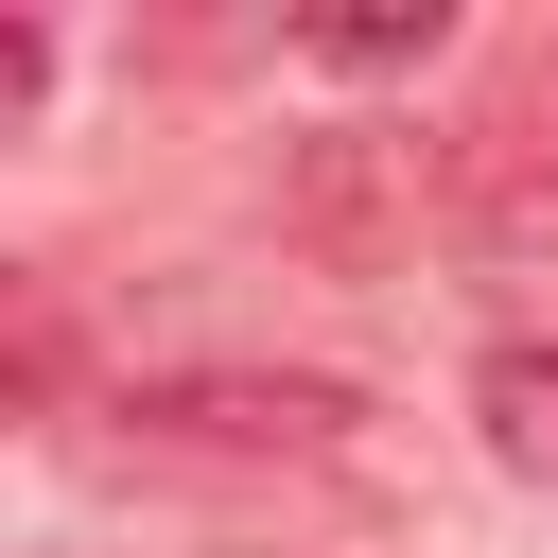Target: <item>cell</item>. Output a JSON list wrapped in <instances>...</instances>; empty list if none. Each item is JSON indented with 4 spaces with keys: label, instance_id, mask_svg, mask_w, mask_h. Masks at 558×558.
I'll use <instances>...</instances> for the list:
<instances>
[{
    "label": "cell",
    "instance_id": "cell-3",
    "mask_svg": "<svg viewBox=\"0 0 558 558\" xmlns=\"http://www.w3.org/2000/svg\"><path fill=\"white\" fill-rule=\"evenodd\" d=\"M436 52V0H349V17H314V70H418Z\"/></svg>",
    "mask_w": 558,
    "mask_h": 558
},
{
    "label": "cell",
    "instance_id": "cell-1",
    "mask_svg": "<svg viewBox=\"0 0 558 558\" xmlns=\"http://www.w3.org/2000/svg\"><path fill=\"white\" fill-rule=\"evenodd\" d=\"M366 401L331 384V366H157V384H122V436H157V453H331Z\"/></svg>",
    "mask_w": 558,
    "mask_h": 558
},
{
    "label": "cell",
    "instance_id": "cell-4",
    "mask_svg": "<svg viewBox=\"0 0 558 558\" xmlns=\"http://www.w3.org/2000/svg\"><path fill=\"white\" fill-rule=\"evenodd\" d=\"M35 87H52V35H35V17H0V122H35Z\"/></svg>",
    "mask_w": 558,
    "mask_h": 558
},
{
    "label": "cell",
    "instance_id": "cell-2",
    "mask_svg": "<svg viewBox=\"0 0 558 558\" xmlns=\"http://www.w3.org/2000/svg\"><path fill=\"white\" fill-rule=\"evenodd\" d=\"M471 418H488V453H506V471H541V488H558V349H541V331H506V349L471 366Z\"/></svg>",
    "mask_w": 558,
    "mask_h": 558
}]
</instances>
